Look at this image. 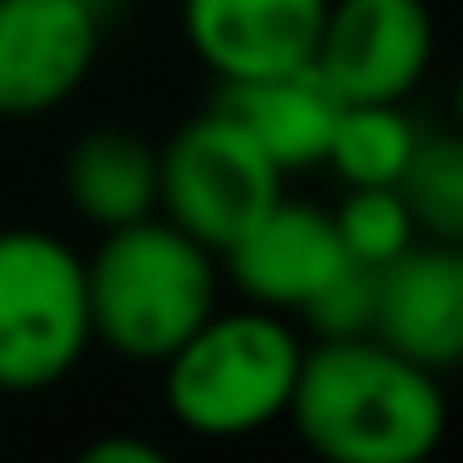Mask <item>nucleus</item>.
Returning a JSON list of instances; mask_svg holds the SVG:
<instances>
[{
  "label": "nucleus",
  "instance_id": "nucleus-1",
  "mask_svg": "<svg viewBox=\"0 0 463 463\" xmlns=\"http://www.w3.org/2000/svg\"><path fill=\"white\" fill-rule=\"evenodd\" d=\"M289 420L322 463H430L447 441L441 376L371 338H317Z\"/></svg>",
  "mask_w": 463,
  "mask_h": 463
},
{
  "label": "nucleus",
  "instance_id": "nucleus-2",
  "mask_svg": "<svg viewBox=\"0 0 463 463\" xmlns=\"http://www.w3.org/2000/svg\"><path fill=\"white\" fill-rule=\"evenodd\" d=\"M93 344L137 365H164L218 311V257L164 213L104 229L88 257Z\"/></svg>",
  "mask_w": 463,
  "mask_h": 463
},
{
  "label": "nucleus",
  "instance_id": "nucleus-3",
  "mask_svg": "<svg viewBox=\"0 0 463 463\" xmlns=\"http://www.w3.org/2000/svg\"><path fill=\"white\" fill-rule=\"evenodd\" d=\"M300 360L306 344L284 311H213L164 360V403L191 436L241 441L289 414Z\"/></svg>",
  "mask_w": 463,
  "mask_h": 463
},
{
  "label": "nucleus",
  "instance_id": "nucleus-4",
  "mask_svg": "<svg viewBox=\"0 0 463 463\" xmlns=\"http://www.w3.org/2000/svg\"><path fill=\"white\" fill-rule=\"evenodd\" d=\"M88 344V257L50 229H0V392H50Z\"/></svg>",
  "mask_w": 463,
  "mask_h": 463
},
{
  "label": "nucleus",
  "instance_id": "nucleus-5",
  "mask_svg": "<svg viewBox=\"0 0 463 463\" xmlns=\"http://www.w3.org/2000/svg\"><path fill=\"white\" fill-rule=\"evenodd\" d=\"M284 196V169L229 109L191 115L158 147V213L223 257Z\"/></svg>",
  "mask_w": 463,
  "mask_h": 463
},
{
  "label": "nucleus",
  "instance_id": "nucleus-6",
  "mask_svg": "<svg viewBox=\"0 0 463 463\" xmlns=\"http://www.w3.org/2000/svg\"><path fill=\"white\" fill-rule=\"evenodd\" d=\"M436 55V17L425 0H327L311 71L338 104H403Z\"/></svg>",
  "mask_w": 463,
  "mask_h": 463
},
{
  "label": "nucleus",
  "instance_id": "nucleus-7",
  "mask_svg": "<svg viewBox=\"0 0 463 463\" xmlns=\"http://www.w3.org/2000/svg\"><path fill=\"white\" fill-rule=\"evenodd\" d=\"M104 0H0V120L66 109L99 66Z\"/></svg>",
  "mask_w": 463,
  "mask_h": 463
},
{
  "label": "nucleus",
  "instance_id": "nucleus-8",
  "mask_svg": "<svg viewBox=\"0 0 463 463\" xmlns=\"http://www.w3.org/2000/svg\"><path fill=\"white\" fill-rule=\"evenodd\" d=\"M327 0H180L191 55L229 82L306 71L322 39Z\"/></svg>",
  "mask_w": 463,
  "mask_h": 463
},
{
  "label": "nucleus",
  "instance_id": "nucleus-9",
  "mask_svg": "<svg viewBox=\"0 0 463 463\" xmlns=\"http://www.w3.org/2000/svg\"><path fill=\"white\" fill-rule=\"evenodd\" d=\"M218 262H223L229 284H235L251 306H262V311H300L349 262V251L338 241L333 207L279 196Z\"/></svg>",
  "mask_w": 463,
  "mask_h": 463
},
{
  "label": "nucleus",
  "instance_id": "nucleus-10",
  "mask_svg": "<svg viewBox=\"0 0 463 463\" xmlns=\"http://www.w3.org/2000/svg\"><path fill=\"white\" fill-rule=\"evenodd\" d=\"M376 338L436 376L463 365V246L414 241L376 268Z\"/></svg>",
  "mask_w": 463,
  "mask_h": 463
},
{
  "label": "nucleus",
  "instance_id": "nucleus-11",
  "mask_svg": "<svg viewBox=\"0 0 463 463\" xmlns=\"http://www.w3.org/2000/svg\"><path fill=\"white\" fill-rule=\"evenodd\" d=\"M218 109H229L251 142L284 169H322L327 164V142L338 126V93L306 66V71H284V77H257V82H229L218 88Z\"/></svg>",
  "mask_w": 463,
  "mask_h": 463
},
{
  "label": "nucleus",
  "instance_id": "nucleus-12",
  "mask_svg": "<svg viewBox=\"0 0 463 463\" xmlns=\"http://www.w3.org/2000/svg\"><path fill=\"white\" fill-rule=\"evenodd\" d=\"M61 185L77 218L99 235L126 229L158 213V147L131 126H93L66 147Z\"/></svg>",
  "mask_w": 463,
  "mask_h": 463
},
{
  "label": "nucleus",
  "instance_id": "nucleus-13",
  "mask_svg": "<svg viewBox=\"0 0 463 463\" xmlns=\"http://www.w3.org/2000/svg\"><path fill=\"white\" fill-rule=\"evenodd\" d=\"M414 147H420V126L403 115V104H344L327 142V169L344 180V191L398 185Z\"/></svg>",
  "mask_w": 463,
  "mask_h": 463
},
{
  "label": "nucleus",
  "instance_id": "nucleus-14",
  "mask_svg": "<svg viewBox=\"0 0 463 463\" xmlns=\"http://www.w3.org/2000/svg\"><path fill=\"white\" fill-rule=\"evenodd\" d=\"M398 196L420 241L463 246V131H420V147L398 180Z\"/></svg>",
  "mask_w": 463,
  "mask_h": 463
},
{
  "label": "nucleus",
  "instance_id": "nucleus-15",
  "mask_svg": "<svg viewBox=\"0 0 463 463\" xmlns=\"http://www.w3.org/2000/svg\"><path fill=\"white\" fill-rule=\"evenodd\" d=\"M333 223H338L349 262L360 268H387L392 257H403L420 241L398 185H349V196L333 207Z\"/></svg>",
  "mask_w": 463,
  "mask_h": 463
},
{
  "label": "nucleus",
  "instance_id": "nucleus-16",
  "mask_svg": "<svg viewBox=\"0 0 463 463\" xmlns=\"http://www.w3.org/2000/svg\"><path fill=\"white\" fill-rule=\"evenodd\" d=\"M306 327L317 338H371L376 333V268L344 262L306 306Z\"/></svg>",
  "mask_w": 463,
  "mask_h": 463
},
{
  "label": "nucleus",
  "instance_id": "nucleus-17",
  "mask_svg": "<svg viewBox=\"0 0 463 463\" xmlns=\"http://www.w3.org/2000/svg\"><path fill=\"white\" fill-rule=\"evenodd\" d=\"M71 463H175L158 441L147 436H131V430H109V436H93Z\"/></svg>",
  "mask_w": 463,
  "mask_h": 463
},
{
  "label": "nucleus",
  "instance_id": "nucleus-18",
  "mask_svg": "<svg viewBox=\"0 0 463 463\" xmlns=\"http://www.w3.org/2000/svg\"><path fill=\"white\" fill-rule=\"evenodd\" d=\"M452 109H458V131H463V71H458V88H452Z\"/></svg>",
  "mask_w": 463,
  "mask_h": 463
}]
</instances>
